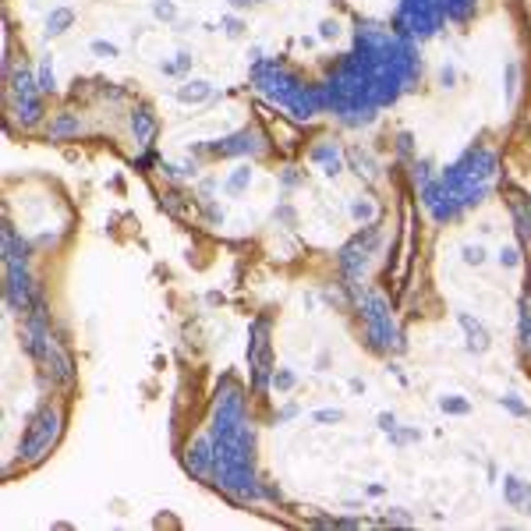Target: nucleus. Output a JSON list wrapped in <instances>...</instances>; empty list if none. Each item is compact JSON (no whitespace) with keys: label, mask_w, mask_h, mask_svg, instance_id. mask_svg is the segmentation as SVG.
<instances>
[{"label":"nucleus","mask_w":531,"mask_h":531,"mask_svg":"<svg viewBox=\"0 0 531 531\" xmlns=\"http://www.w3.org/2000/svg\"><path fill=\"white\" fill-rule=\"evenodd\" d=\"M71 22V11L68 7H60V11H53V18H50V32L57 36V32H64V25Z\"/></svg>","instance_id":"nucleus-1"},{"label":"nucleus","mask_w":531,"mask_h":531,"mask_svg":"<svg viewBox=\"0 0 531 531\" xmlns=\"http://www.w3.org/2000/svg\"><path fill=\"white\" fill-rule=\"evenodd\" d=\"M206 92H209V89H206V82H195V89H181L177 96H181V99H202Z\"/></svg>","instance_id":"nucleus-2"},{"label":"nucleus","mask_w":531,"mask_h":531,"mask_svg":"<svg viewBox=\"0 0 531 531\" xmlns=\"http://www.w3.org/2000/svg\"><path fill=\"white\" fill-rule=\"evenodd\" d=\"M92 50H96L99 57H117V46H114V43H92Z\"/></svg>","instance_id":"nucleus-3"},{"label":"nucleus","mask_w":531,"mask_h":531,"mask_svg":"<svg viewBox=\"0 0 531 531\" xmlns=\"http://www.w3.org/2000/svg\"><path fill=\"white\" fill-rule=\"evenodd\" d=\"M156 14L160 18H174V7L170 4H156Z\"/></svg>","instance_id":"nucleus-4"}]
</instances>
